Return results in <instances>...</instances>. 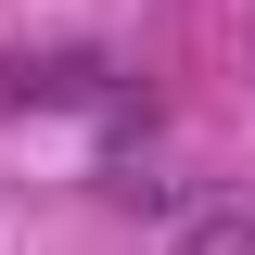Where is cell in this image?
I'll return each instance as SVG.
<instances>
[{"mask_svg":"<svg viewBox=\"0 0 255 255\" xmlns=\"http://www.w3.org/2000/svg\"><path fill=\"white\" fill-rule=\"evenodd\" d=\"M0 102H102V64H0Z\"/></svg>","mask_w":255,"mask_h":255,"instance_id":"obj_1","label":"cell"}]
</instances>
